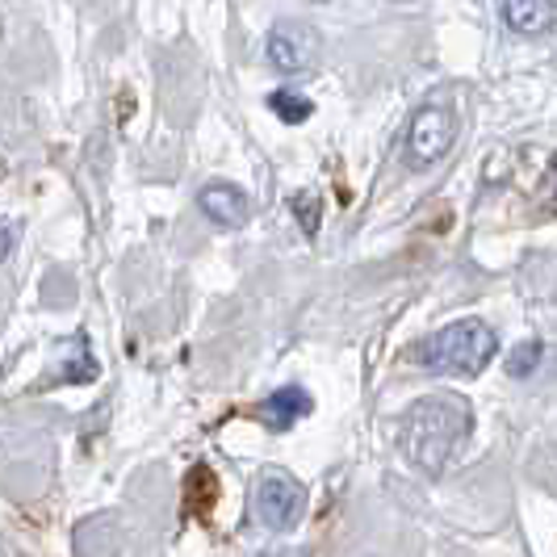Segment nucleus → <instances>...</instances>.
<instances>
[{"mask_svg": "<svg viewBox=\"0 0 557 557\" xmlns=\"http://www.w3.org/2000/svg\"><path fill=\"white\" fill-rule=\"evenodd\" d=\"M470 403L457 398V394H436V398H423L416 403L407 416H403V453L407 461L423 470V474H445V466L457 457V448L466 445L470 436Z\"/></svg>", "mask_w": 557, "mask_h": 557, "instance_id": "nucleus-1", "label": "nucleus"}, {"mask_svg": "<svg viewBox=\"0 0 557 557\" xmlns=\"http://www.w3.org/2000/svg\"><path fill=\"white\" fill-rule=\"evenodd\" d=\"M499 352V335L482 319H457L441 332L423 335L407 348V361L445 377H478Z\"/></svg>", "mask_w": 557, "mask_h": 557, "instance_id": "nucleus-2", "label": "nucleus"}, {"mask_svg": "<svg viewBox=\"0 0 557 557\" xmlns=\"http://www.w3.org/2000/svg\"><path fill=\"white\" fill-rule=\"evenodd\" d=\"M457 139V117L445 106H423L407 126V164L428 168L445 160V151Z\"/></svg>", "mask_w": 557, "mask_h": 557, "instance_id": "nucleus-3", "label": "nucleus"}, {"mask_svg": "<svg viewBox=\"0 0 557 557\" xmlns=\"http://www.w3.org/2000/svg\"><path fill=\"white\" fill-rule=\"evenodd\" d=\"M307 511V491L302 482L289 474H264L256 482V516L264 529H294Z\"/></svg>", "mask_w": 557, "mask_h": 557, "instance_id": "nucleus-4", "label": "nucleus"}, {"mask_svg": "<svg viewBox=\"0 0 557 557\" xmlns=\"http://www.w3.org/2000/svg\"><path fill=\"white\" fill-rule=\"evenodd\" d=\"M319 51H323L319 34H314L310 26H302V22H281V26H273L269 42H264L269 63H273L277 72H285V76H302V72H310V67L319 63Z\"/></svg>", "mask_w": 557, "mask_h": 557, "instance_id": "nucleus-5", "label": "nucleus"}, {"mask_svg": "<svg viewBox=\"0 0 557 557\" xmlns=\"http://www.w3.org/2000/svg\"><path fill=\"white\" fill-rule=\"evenodd\" d=\"M197 206H201V214L210 219V223L219 226H244L251 219V197L235 185V181H206L201 189H197Z\"/></svg>", "mask_w": 557, "mask_h": 557, "instance_id": "nucleus-6", "label": "nucleus"}, {"mask_svg": "<svg viewBox=\"0 0 557 557\" xmlns=\"http://www.w3.org/2000/svg\"><path fill=\"white\" fill-rule=\"evenodd\" d=\"M503 22L524 34V38H536V34H549L557 22V9L549 0H503Z\"/></svg>", "mask_w": 557, "mask_h": 557, "instance_id": "nucleus-7", "label": "nucleus"}, {"mask_svg": "<svg viewBox=\"0 0 557 557\" xmlns=\"http://www.w3.org/2000/svg\"><path fill=\"white\" fill-rule=\"evenodd\" d=\"M256 411H260V419H269L273 432H285V428H294L302 416H310V394L302 386H285V391L269 394Z\"/></svg>", "mask_w": 557, "mask_h": 557, "instance_id": "nucleus-8", "label": "nucleus"}, {"mask_svg": "<svg viewBox=\"0 0 557 557\" xmlns=\"http://www.w3.org/2000/svg\"><path fill=\"white\" fill-rule=\"evenodd\" d=\"M214 499H219V478L210 474V466H194L189 478H185V503H189V511L194 516H210Z\"/></svg>", "mask_w": 557, "mask_h": 557, "instance_id": "nucleus-9", "label": "nucleus"}, {"mask_svg": "<svg viewBox=\"0 0 557 557\" xmlns=\"http://www.w3.org/2000/svg\"><path fill=\"white\" fill-rule=\"evenodd\" d=\"M269 110L277 113L285 126H298V122H307L310 113H314V106H310V97L294 92V88H277V92L269 97Z\"/></svg>", "mask_w": 557, "mask_h": 557, "instance_id": "nucleus-10", "label": "nucleus"}, {"mask_svg": "<svg viewBox=\"0 0 557 557\" xmlns=\"http://www.w3.org/2000/svg\"><path fill=\"white\" fill-rule=\"evenodd\" d=\"M289 210H294V219H298V226H302L307 235H314V231H319V223H323V206H319V197L294 194V197H289Z\"/></svg>", "mask_w": 557, "mask_h": 557, "instance_id": "nucleus-11", "label": "nucleus"}, {"mask_svg": "<svg viewBox=\"0 0 557 557\" xmlns=\"http://www.w3.org/2000/svg\"><path fill=\"white\" fill-rule=\"evenodd\" d=\"M541 344L536 339H529V344H520V348H511V357H507V373L511 377H529L532 369H536V361H541Z\"/></svg>", "mask_w": 557, "mask_h": 557, "instance_id": "nucleus-12", "label": "nucleus"}, {"mask_svg": "<svg viewBox=\"0 0 557 557\" xmlns=\"http://www.w3.org/2000/svg\"><path fill=\"white\" fill-rule=\"evenodd\" d=\"M13 244H17V231H13L9 223H0V260H9Z\"/></svg>", "mask_w": 557, "mask_h": 557, "instance_id": "nucleus-13", "label": "nucleus"}, {"mask_svg": "<svg viewBox=\"0 0 557 557\" xmlns=\"http://www.w3.org/2000/svg\"><path fill=\"white\" fill-rule=\"evenodd\" d=\"M319 4H323V0H319Z\"/></svg>", "mask_w": 557, "mask_h": 557, "instance_id": "nucleus-14", "label": "nucleus"}]
</instances>
